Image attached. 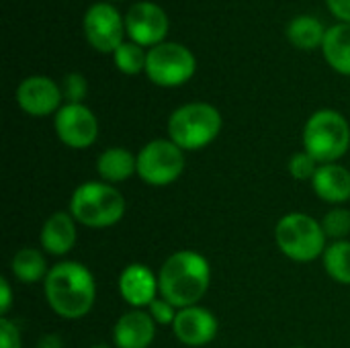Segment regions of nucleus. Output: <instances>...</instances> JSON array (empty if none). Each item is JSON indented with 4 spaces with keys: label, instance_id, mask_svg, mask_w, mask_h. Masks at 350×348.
<instances>
[{
    "label": "nucleus",
    "instance_id": "1",
    "mask_svg": "<svg viewBox=\"0 0 350 348\" xmlns=\"http://www.w3.org/2000/svg\"><path fill=\"white\" fill-rule=\"evenodd\" d=\"M47 306L64 320H80L94 308L96 283L92 273L76 260L53 265L43 281Z\"/></svg>",
    "mask_w": 350,
    "mask_h": 348
},
{
    "label": "nucleus",
    "instance_id": "2",
    "mask_svg": "<svg viewBox=\"0 0 350 348\" xmlns=\"http://www.w3.org/2000/svg\"><path fill=\"white\" fill-rule=\"evenodd\" d=\"M160 297L178 310L199 306L211 285V267L207 258L195 250H178L170 254L158 273Z\"/></svg>",
    "mask_w": 350,
    "mask_h": 348
},
{
    "label": "nucleus",
    "instance_id": "3",
    "mask_svg": "<svg viewBox=\"0 0 350 348\" xmlns=\"http://www.w3.org/2000/svg\"><path fill=\"white\" fill-rule=\"evenodd\" d=\"M72 217L84 228H111L125 215V199L115 185L88 180L74 189L70 199Z\"/></svg>",
    "mask_w": 350,
    "mask_h": 348
},
{
    "label": "nucleus",
    "instance_id": "4",
    "mask_svg": "<svg viewBox=\"0 0 350 348\" xmlns=\"http://www.w3.org/2000/svg\"><path fill=\"white\" fill-rule=\"evenodd\" d=\"M221 115L209 103H187L168 119V139L183 152H197L213 144L221 131Z\"/></svg>",
    "mask_w": 350,
    "mask_h": 348
},
{
    "label": "nucleus",
    "instance_id": "5",
    "mask_svg": "<svg viewBox=\"0 0 350 348\" xmlns=\"http://www.w3.org/2000/svg\"><path fill=\"white\" fill-rule=\"evenodd\" d=\"M350 148V125L345 115L332 109L316 111L304 127V152L320 166L338 162Z\"/></svg>",
    "mask_w": 350,
    "mask_h": 348
},
{
    "label": "nucleus",
    "instance_id": "6",
    "mask_svg": "<svg viewBox=\"0 0 350 348\" xmlns=\"http://www.w3.org/2000/svg\"><path fill=\"white\" fill-rule=\"evenodd\" d=\"M322 224L301 211L283 215L275 226V242L279 250L295 263H312L324 256L328 248Z\"/></svg>",
    "mask_w": 350,
    "mask_h": 348
},
{
    "label": "nucleus",
    "instance_id": "7",
    "mask_svg": "<svg viewBox=\"0 0 350 348\" xmlns=\"http://www.w3.org/2000/svg\"><path fill=\"white\" fill-rule=\"evenodd\" d=\"M185 172V152L170 139H152L137 152V176L150 187H168Z\"/></svg>",
    "mask_w": 350,
    "mask_h": 348
},
{
    "label": "nucleus",
    "instance_id": "8",
    "mask_svg": "<svg viewBox=\"0 0 350 348\" xmlns=\"http://www.w3.org/2000/svg\"><path fill=\"white\" fill-rule=\"evenodd\" d=\"M197 59L193 51L180 43H160L148 51L146 74L162 88H174L195 76Z\"/></svg>",
    "mask_w": 350,
    "mask_h": 348
},
{
    "label": "nucleus",
    "instance_id": "9",
    "mask_svg": "<svg viewBox=\"0 0 350 348\" xmlns=\"http://www.w3.org/2000/svg\"><path fill=\"white\" fill-rule=\"evenodd\" d=\"M55 133L59 142L72 150L90 148L98 137V119L86 105L66 103L55 113Z\"/></svg>",
    "mask_w": 350,
    "mask_h": 348
},
{
    "label": "nucleus",
    "instance_id": "10",
    "mask_svg": "<svg viewBox=\"0 0 350 348\" xmlns=\"http://www.w3.org/2000/svg\"><path fill=\"white\" fill-rule=\"evenodd\" d=\"M125 18L105 2L92 4L84 14V33L88 43L100 53H115L123 43Z\"/></svg>",
    "mask_w": 350,
    "mask_h": 348
},
{
    "label": "nucleus",
    "instance_id": "11",
    "mask_svg": "<svg viewBox=\"0 0 350 348\" xmlns=\"http://www.w3.org/2000/svg\"><path fill=\"white\" fill-rule=\"evenodd\" d=\"M125 31L133 43L142 47H156L164 43L168 16L164 8L154 2H135L125 14Z\"/></svg>",
    "mask_w": 350,
    "mask_h": 348
},
{
    "label": "nucleus",
    "instance_id": "12",
    "mask_svg": "<svg viewBox=\"0 0 350 348\" xmlns=\"http://www.w3.org/2000/svg\"><path fill=\"white\" fill-rule=\"evenodd\" d=\"M62 86L47 76H29L16 88L18 107L31 117H47L62 109Z\"/></svg>",
    "mask_w": 350,
    "mask_h": 348
},
{
    "label": "nucleus",
    "instance_id": "13",
    "mask_svg": "<svg viewBox=\"0 0 350 348\" xmlns=\"http://www.w3.org/2000/svg\"><path fill=\"white\" fill-rule=\"evenodd\" d=\"M172 332L176 340L185 347H205L217 336V318L211 310L203 306L183 308L178 310V316L172 324Z\"/></svg>",
    "mask_w": 350,
    "mask_h": 348
},
{
    "label": "nucleus",
    "instance_id": "14",
    "mask_svg": "<svg viewBox=\"0 0 350 348\" xmlns=\"http://www.w3.org/2000/svg\"><path fill=\"white\" fill-rule=\"evenodd\" d=\"M119 293L131 310H148L160 297L158 275L142 263H131L119 275Z\"/></svg>",
    "mask_w": 350,
    "mask_h": 348
},
{
    "label": "nucleus",
    "instance_id": "15",
    "mask_svg": "<svg viewBox=\"0 0 350 348\" xmlns=\"http://www.w3.org/2000/svg\"><path fill=\"white\" fill-rule=\"evenodd\" d=\"M156 336V322L148 310L125 312L113 328L115 348H148Z\"/></svg>",
    "mask_w": 350,
    "mask_h": 348
},
{
    "label": "nucleus",
    "instance_id": "16",
    "mask_svg": "<svg viewBox=\"0 0 350 348\" xmlns=\"http://www.w3.org/2000/svg\"><path fill=\"white\" fill-rule=\"evenodd\" d=\"M76 219L72 217L70 211H55L51 213L43 226H41V234H39V242L45 254L49 256H66L68 252H72V248L76 246Z\"/></svg>",
    "mask_w": 350,
    "mask_h": 348
},
{
    "label": "nucleus",
    "instance_id": "17",
    "mask_svg": "<svg viewBox=\"0 0 350 348\" xmlns=\"http://www.w3.org/2000/svg\"><path fill=\"white\" fill-rule=\"evenodd\" d=\"M312 187L324 203L340 207L350 201V170L338 162L322 164L312 180Z\"/></svg>",
    "mask_w": 350,
    "mask_h": 348
},
{
    "label": "nucleus",
    "instance_id": "18",
    "mask_svg": "<svg viewBox=\"0 0 350 348\" xmlns=\"http://www.w3.org/2000/svg\"><path fill=\"white\" fill-rule=\"evenodd\" d=\"M96 172L103 183H125L137 174V156H133L127 148H107L96 158Z\"/></svg>",
    "mask_w": 350,
    "mask_h": 348
},
{
    "label": "nucleus",
    "instance_id": "19",
    "mask_svg": "<svg viewBox=\"0 0 350 348\" xmlns=\"http://www.w3.org/2000/svg\"><path fill=\"white\" fill-rule=\"evenodd\" d=\"M322 51L332 70L350 76V23H338L326 31Z\"/></svg>",
    "mask_w": 350,
    "mask_h": 348
},
{
    "label": "nucleus",
    "instance_id": "20",
    "mask_svg": "<svg viewBox=\"0 0 350 348\" xmlns=\"http://www.w3.org/2000/svg\"><path fill=\"white\" fill-rule=\"evenodd\" d=\"M51 267H47V258L41 250L25 246L21 248L12 260H10V271L16 281L23 285H33V283H43Z\"/></svg>",
    "mask_w": 350,
    "mask_h": 348
},
{
    "label": "nucleus",
    "instance_id": "21",
    "mask_svg": "<svg viewBox=\"0 0 350 348\" xmlns=\"http://www.w3.org/2000/svg\"><path fill=\"white\" fill-rule=\"evenodd\" d=\"M324 37H326L324 25L316 16H310V14L295 16L287 27V39L291 41V45H295L299 49L322 47Z\"/></svg>",
    "mask_w": 350,
    "mask_h": 348
},
{
    "label": "nucleus",
    "instance_id": "22",
    "mask_svg": "<svg viewBox=\"0 0 350 348\" xmlns=\"http://www.w3.org/2000/svg\"><path fill=\"white\" fill-rule=\"evenodd\" d=\"M324 269L326 273L340 285H350V242L338 240L328 244L324 256Z\"/></svg>",
    "mask_w": 350,
    "mask_h": 348
},
{
    "label": "nucleus",
    "instance_id": "23",
    "mask_svg": "<svg viewBox=\"0 0 350 348\" xmlns=\"http://www.w3.org/2000/svg\"><path fill=\"white\" fill-rule=\"evenodd\" d=\"M115 55V66L127 74V76H137L139 72H146V62H148V53L144 51L142 45L133 43V41H123Z\"/></svg>",
    "mask_w": 350,
    "mask_h": 348
},
{
    "label": "nucleus",
    "instance_id": "24",
    "mask_svg": "<svg viewBox=\"0 0 350 348\" xmlns=\"http://www.w3.org/2000/svg\"><path fill=\"white\" fill-rule=\"evenodd\" d=\"M320 224L324 228L326 238H332L334 242L347 240V236L350 234V211L345 207H334L324 215Z\"/></svg>",
    "mask_w": 350,
    "mask_h": 348
},
{
    "label": "nucleus",
    "instance_id": "25",
    "mask_svg": "<svg viewBox=\"0 0 350 348\" xmlns=\"http://www.w3.org/2000/svg\"><path fill=\"white\" fill-rule=\"evenodd\" d=\"M318 168H320V164L308 152H295L287 164V170L295 180H314Z\"/></svg>",
    "mask_w": 350,
    "mask_h": 348
},
{
    "label": "nucleus",
    "instance_id": "26",
    "mask_svg": "<svg viewBox=\"0 0 350 348\" xmlns=\"http://www.w3.org/2000/svg\"><path fill=\"white\" fill-rule=\"evenodd\" d=\"M62 94L70 105H80L84 101V96L88 94V82L82 74L72 72L64 76L62 82Z\"/></svg>",
    "mask_w": 350,
    "mask_h": 348
},
{
    "label": "nucleus",
    "instance_id": "27",
    "mask_svg": "<svg viewBox=\"0 0 350 348\" xmlns=\"http://www.w3.org/2000/svg\"><path fill=\"white\" fill-rule=\"evenodd\" d=\"M148 314L152 316V320H154L156 324H160V326H170V328H172V324H174L176 316H178V308L172 306L168 299L158 297V299H154L152 306L148 308Z\"/></svg>",
    "mask_w": 350,
    "mask_h": 348
},
{
    "label": "nucleus",
    "instance_id": "28",
    "mask_svg": "<svg viewBox=\"0 0 350 348\" xmlns=\"http://www.w3.org/2000/svg\"><path fill=\"white\" fill-rule=\"evenodd\" d=\"M0 348H23L21 330L8 318H0Z\"/></svg>",
    "mask_w": 350,
    "mask_h": 348
},
{
    "label": "nucleus",
    "instance_id": "29",
    "mask_svg": "<svg viewBox=\"0 0 350 348\" xmlns=\"http://www.w3.org/2000/svg\"><path fill=\"white\" fill-rule=\"evenodd\" d=\"M326 4L334 16H338L342 23H350V0H326Z\"/></svg>",
    "mask_w": 350,
    "mask_h": 348
},
{
    "label": "nucleus",
    "instance_id": "30",
    "mask_svg": "<svg viewBox=\"0 0 350 348\" xmlns=\"http://www.w3.org/2000/svg\"><path fill=\"white\" fill-rule=\"evenodd\" d=\"M10 306H12V289L8 285V279H0V312H2V318H6V314L10 312Z\"/></svg>",
    "mask_w": 350,
    "mask_h": 348
},
{
    "label": "nucleus",
    "instance_id": "31",
    "mask_svg": "<svg viewBox=\"0 0 350 348\" xmlns=\"http://www.w3.org/2000/svg\"><path fill=\"white\" fill-rule=\"evenodd\" d=\"M37 348H64V343L57 334H43L37 343Z\"/></svg>",
    "mask_w": 350,
    "mask_h": 348
},
{
    "label": "nucleus",
    "instance_id": "32",
    "mask_svg": "<svg viewBox=\"0 0 350 348\" xmlns=\"http://www.w3.org/2000/svg\"><path fill=\"white\" fill-rule=\"evenodd\" d=\"M90 348H113V347H109V345H105V343H100V345H92Z\"/></svg>",
    "mask_w": 350,
    "mask_h": 348
},
{
    "label": "nucleus",
    "instance_id": "33",
    "mask_svg": "<svg viewBox=\"0 0 350 348\" xmlns=\"http://www.w3.org/2000/svg\"><path fill=\"white\" fill-rule=\"evenodd\" d=\"M293 348H306V347H293Z\"/></svg>",
    "mask_w": 350,
    "mask_h": 348
}]
</instances>
